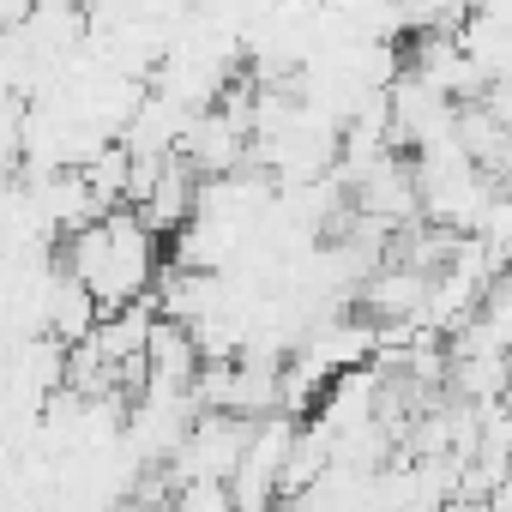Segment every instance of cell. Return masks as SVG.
<instances>
[{"mask_svg": "<svg viewBox=\"0 0 512 512\" xmlns=\"http://www.w3.org/2000/svg\"><path fill=\"white\" fill-rule=\"evenodd\" d=\"M55 260L91 290L97 314H109V308L145 302V296L157 290L163 241L121 205V211H103V217H91L85 229L61 235V241H55Z\"/></svg>", "mask_w": 512, "mask_h": 512, "instance_id": "6da1fadb", "label": "cell"}, {"mask_svg": "<svg viewBox=\"0 0 512 512\" xmlns=\"http://www.w3.org/2000/svg\"><path fill=\"white\" fill-rule=\"evenodd\" d=\"M163 512H235V500L223 482H181V488H169Z\"/></svg>", "mask_w": 512, "mask_h": 512, "instance_id": "7a4b0ae2", "label": "cell"}]
</instances>
